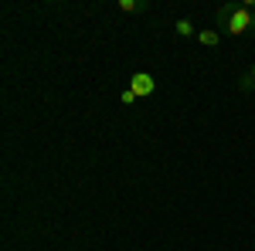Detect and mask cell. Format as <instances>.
Instances as JSON below:
<instances>
[{
  "label": "cell",
  "mask_w": 255,
  "mask_h": 251,
  "mask_svg": "<svg viewBox=\"0 0 255 251\" xmlns=\"http://www.w3.org/2000/svg\"><path fill=\"white\" fill-rule=\"evenodd\" d=\"M215 24L232 34V38H242V34H255V3L245 0V3H225L215 10Z\"/></svg>",
  "instance_id": "6da1fadb"
},
{
  "label": "cell",
  "mask_w": 255,
  "mask_h": 251,
  "mask_svg": "<svg viewBox=\"0 0 255 251\" xmlns=\"http://www.w3.org/2000/svg\"><path fill=\"white\" fill-rule=\"evenodd\" d=\"M129 88H133V95H153V88H157V82H153V75L150 72H136V75L129 78Z\"/></svg>",
  "instance_id": "7a4b0ae2"
},
{
  "label": "cell",
  "mask_w": 255,
  "mask_h": 251,
  "mask_svg": "<svg viewBox=\"0 0 255 251\" xmlns=\"http://www.w3.org/2000/svg\"><path fill=\"white\" fill-rule=\"evenodd\" d=\"M197 31H201V27H194V20H191V17H177L174 20V34H177V38H184V41L197 38Z\"/></svg>",
  "instance_id": "3957f363"
},
{
  "label": "cell",
  "mask_w": 255,
  "mask_h": 251,
  "mask_svg": "<svg viewBox=\"0 0 255 251\" xmlns=\"http://www.w3.org/2000/svg\"><path fill=\"white\" fill-rule=\"evenodd\" d=\"M197 44L218 48V44H221V31H218V27H201V31H197Z\"/></svg>",
  "instance_id": "277c9868"
},
{
  "label": "cell",
  "mask_w": 255,
  "mask_h": 251,
  "mask_svg": "<svg viewBox=\"0 0 255 251\" xmlns=\"http://www.w3.org/2000/svg\"><path fill=\"white\" fill-rule=\"evenodd\" d=\"M116 10H119V14H146L150 3H146V0H119Z\"/></svg>",
  "instance_id": "5b68a950"
},
{
  "label": "cell",
  "mask_w": 255,
  "mask_h": 251,
  "mask_svg": "<svg viewBox=\"0 0 255 251\" xmlns=\"http://www.w3.org/2000/svg\"><path fill=\"white\" fill-rule=\"evenodd\" d=\"M238 88H242V92H252V88H255V68H249V72L242 75V82H238Z\"/></svg>",
  "instance_id": "8992f818"
},
{
  "label": "cell",
  "mask_w": 255,
  "mask_h": 251,
  "mask_svg": "<svg viewBox=\"0 0 255 251\" xmlns=\"http://www.w3.org/2000/svg\"><path fill=\"white\" fill-rule=\"evenodd\" d=\"M119 98H123V105H133V102H136V95H133V88H126V92H123Z\"/></svg>",
  "instance_id": "52a82bcc"
}]
</instances>
